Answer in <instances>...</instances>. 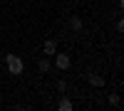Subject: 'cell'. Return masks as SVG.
Returning <instances> with one entry per match:
<instances>
[{
	"mask_svg": "<svg viewBox=\"0 0 124 111\" xmlns=\"http://www.w3.org/2000/svg\"><path fill=\"white\" fill-rule=\"evenodd\" d=\"M87 79H89V84L92 86H104V77H99V74H87Z\"/></svg>",
	"mask_w": 124,
	"mask_h": 111,
	"instance_id": "5",
	"label": "cell"
},
{
	"mask_svg": "<svg viewBox=\"0 0 124 111\" xmlns=\"http://www.w3.org/2000/svg\"><path fill=\"white\" fill-rule=\"evenodd\" d=\"M55 89H57L60 94H65V91H67V82H62V79H60V82L55 84Z\"/></svg>",
	"mask_w": 124,
	"mask_h": 111,
	"instance_id": "9",
	"label": "cell"
},
{
	"mask_svg": "<svg viewBox=\"0 0 124 111\" xmlns=\"http://www.w3.org/2000/svg\"><path fill=\"white\" fill-rule=\"evenodd\" d=\"M37 69H40L42 74H47V72H50V59H45V57H42V59L37 62Z\"/></svg>",
	"mask_w": 124,
	"mask_h": 111,
	"instance_id": "8",
	"label": "cell"
},
{
	"mask_svg": "<svg viewBox=\"0 0 124 111\" xmlns=\"http://www.w3.org/2000/svg\"><path fill=\"white\" fill-rule=\"evenodd\" d=\"M55 64H57V69H70V64H72V59H70V54H57V59H55Z\"/></svg>",
	"mask_w": 124,
	"mask_h": 111,
	"instance_id": "3",
	"label": "cell"
},
{
	"mask_svg": "<svg viewBox=\"0 0 124 111\" xmlns=\"http://www.w3.org/2000/svg\"><path fill=\"white\" fill-rule=\"evenodd\" d=\"M57 109H60V111H72V101H70L67 96H62L60 104H57Z\"/></svg>",
	"mask_w": 124,
	"mask_h": 111,
	"instance_id": "6",
	"label": "cell"
},
{
	"mask_svg": "<svg viewBox=\"0 0 124 111\" xmlns=\"http://www.w3.org/2000/svg\"><path fill=\"white\" fill-rule=\"evenodd\" d=\"M5 64L10 69V74H15V77H20V74L25 72V64H23V59H20L17 54H8L5 57Z\"/></svg>",
	"mask_w": 124,
	"mask_h": 111,
	"instance_id": "1",
	"label": "cell"
},
{
	"mask_svg": "<svg viewBox=\"0 0 124 111\" xmlns=\"http://www.w3.org/2000/svg\"><path fill=\"white\" fill-rule=\"evenodd\" d=\"M70 30H72V32H82V30H85V25H82V17L79 15H70Z\"/></svg>",
	"mask_w": 124,
	"mask_h": 111,
	"instance_id": "2",
	"label": "cell"
},
{
	"mask_svg": "<svg viewBox=\"0 0 124 111\" xmlns=\"http://www.w3.org/2000/svg\"><path fill=\"white\" fill-rule=\"evenodd\" d=\"M109 106H112V109H122V99H119V94H109Z\"/></svg>",
	"mask_w": 124,
	"mask_h": 111,
	"instance_id": "7",
	"label": "cell"
},
{
	"mask_svg": "<svg viewBox=\"0 0 124 111\" xmlns=\"http://www.w3.org/2000/svg\"><path fill=\"white\" fill-rule=\"evenodd\" d=\"M42 52H45V54H55V52H57V42H55V39H45Z\"/></svg>",
	"mask_w": 124,
	"mask_h": 111,
	"instance_id": "4",
	"label": "cell"
}]
</instances>
